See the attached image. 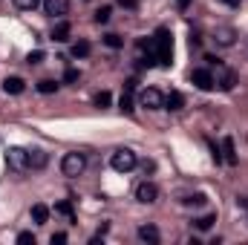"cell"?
I'll return each mask as SVG.
<instances>
[{"mask_svg":"<svg viewBox=\"0 0 248 245\" xmlns=\"http://www.w3.org/2000/svg\"><path fill=\"white\" fill-rule=\"evenodd\" d=\"M110 15H113V9H110V6H101V9L95 12V23H107Z\"/></svg>","mask_w":248,"mask_h":245,"instance_id":"25","label":"cell"},{"mask_svg":"<svg viewBox=\"0 0 248 245\" xmlns=\"http://www.w3.org/2000/svg\"><path fill=\"white\" fill-rule=\"evenodd\" d=\"M17 9H23V12H32V9H38L41 6V0H12Z\"/></svg>","mask_w":248,"mask_h":245,"instance_id":"24","label":"cell"},{"mask_svg":"<svg viewBox=\"0 0 248 245\" xmlns=\"http://www.w3.org/2000/svg\"><path fill=\"white\" fill-rule=\"evenodd\" d=\"M214 222H217V214H205V216H199V219H193V225H196V231H211V228H214Z\"/></svg>","mask_w":248,"mask_h":245,"instance_id":"19","label":"cell"},{"mask_svg":"<svg viewBox=\"0 0 248 245\" xmlns=\"http://www.w3.org/2000/svg\"><path fill=\"white\" fill-rule=\"evenodd\" d=\"M136 165H139V159H136V153H133L130 147H122V150H116V153L110 156V168L119 170V173H130Z\"/></svg>","mask_w":248,"mask_h":245,"instance_id":"2","label":"cell"},{"mask_svg":"<svg viewBox=\"0 0 248 245\" xmlns=\"http://www.w3.org/2000/svg\"><path fill=\"white\" fill-rule=\"evenodd\" d=\"M234 84H237V72L234 69H228V66H222V63H217V75H214V87H219V90H234Z\"/></svg>","mask_w":248,"mask_h":245,"instance_id":"5","label":"cell"},{"mask_svg":"<svg viewBox=\"0 0 248 245\" xmlns=\"http://www.w3.org/2000/svg\"><path fill=\"white\" fill-rule=\"evenodd\" d=\"M182 107H185V95H182L179 90H170V92L165 95V110H173V113H176V110H182Z\"/></svg>","mask_w":248,"mask_h":245,"instance_id":"11","label":"cell"},{"mask_svg":"<svg viewBox=\"0 0 248 245\" xmlns=\"http://www.w3.org/2000/svg\"><path fill=\"white\" fill-rule=\"evenodd\" d=\"M182 202H185V205H190V208H202V205L208 202V196H205V193H190V196H185Z\"/></svg>","mask_w":248,"mask_h":245,"instance_id":"22","label":"cell"},{"mask_svg":"<svg viewBox=\"0 0 248 245\" xmlns=\"http://www.w3.org/2000/svg\"><path fill=\"white\" fill-rule=\"evenodd\" d=\"M44 12L49 17H63L69 12V0H44Z\"/></svg>","mask_w":248,"mask_h":245,"instance_id":"9","label":"cell"},{"mask_svg":"<svg viewBox=\"0 0 248 245\" xmlns=\"http://www.w3.org/2000/svg\"><path fill=\"white\" fill-rule=\"evenodd\" d=\"M26 61H29V63H41V61H44V52H41V49H35V52H29V58H26Z\"/></svg>","mask_w":248,"mask_h":245,"instance_id":"30","label":"cell"},{"mask_svg":"<svg viewBox=\"0 0 248 245\" xmlns=\"http://www.w3.org/2000/svg\"><path fill=\"white\" fill-rule=\"evenodd\" d=\"M139 101H141V107H147V110H162V107H165V95H162L156 87H147V90H141Z\"/></svg>","mask_w":248,"mask_h":245,"instance_id":"6","label":"cell"},{"mask_svg":"<svg viewBox=\"0 0 248 245\" xmlns=\"http://www.w3.org/2000/svg\"><path fill=\"white\" fill-rule=\"evenodd\" d=\"M17 243L20 245H35V234H32V231H20V234H17Z\"/></svg>","mask_w":248,"mask_h":245,"instance_id":"26","label":"cell"},{"mask_svg":"<svg viewBox=\"0 0 248 245\" xmlns=\"http://www.w3.org/2000/svg\"><path fill=\"white\" fill-rule=\"evenodd\" d=\"M104 44H107L110 49H119V46H122V38H119V35H104Z\"/></svg>","mask_w":248,"mask_h":245,"instance_id":"28","label":"cell"},{"mask_svg":"<svg viewBox=\"0 0 248 245\" xmlns=\"http://www.w3.org/2000/svg\"><path fill=\"white\" fill-rule=\"evenodd\" d=\"M119 107H122V113H133V110H136V107H133V92H130V90H124L122 92Z\"/></svg>","mask_w":248,"mask_h":245,"instance_id":"21","label":"cell"},{"mask_svg":"<svg viewBox=\"0 0 248 245\" xmlns=\"http://www.w3.org/2000/svg\"><path fill=\"white\" fill-rule=\"evenodd\" d=\"M139 240H144V243H150V245H159V228L156 225H141L139 228Z\"/></svg>","mask_w":248,"mask_h":245,"instance_id":"13","label":"cell"},{"mask_svg":"<svg viewBox=\"0 0 248 245\" xmlns=\"http://www.w3.org/2000/svg\"><path fill=\"white\" fill-rule=\"evenodd\" d=\"M222 162L237 165V150H234V138H231V136L222 138Z\"/></svg>","mask_w":248,"mask_h":245,"instance_id":"14","label":"cell"},{"mask_svg":"<svg viewBox=\"0 0 248 245\" xmlns=\"http://www.w3.org/2000/svg\"><path fill=\"white\" fill-rule=\"evenodd\" d=\"M61 243H66V234H63V231L52 234V245H61Z\"/></svg>","mask_w":248,"mask_h":245,"instance_id":"32","label":"cell"},{"mask_svg":"<svg viewBox=\"0 0 248 245\" xmlns=\"http://www.w3.org/2000/svg\"><path fill=\"white\" fill-rule=\"evenodd\" d=\"M136 199H139L141 205H153V202L159 199V187L153 182H141L136 187Z\"/></svg>","mask_w":248,"mask_h":245,"instance_id":"8","label":"cell"},{"mask_svg":"<svg viewBox=\"0 0 248 245\" xmlns=\"http://www.w3.org/2000/svg\"><path fill=\"white\" fill-rule=\"evenodd\" d=\"M6 162L12 170H29V150L23 147H9L6 150Z\"/></svg>","mask_w":248,"mask_h":245,"instance_id":"4","label":"cell"},{"mask_svg":"<svg viewBox=\"0 0 248 245\" xmlns=\"http://www.w3.org/2000/svg\"><path fill=\"white\" fill-rule=\"evenodd\" d=\"M78 78H81V75H78V69H66V72H63V84H75Z\"/></svg>","mask_w":248,"mask_h":245,"instance_id":"29","label":"cell"},{"mask_svg":"<svg viewBox=\"0 0 248 245\" xmlns=\"http://www.w3.org/2000/svg\"><path fill=\"white\" fill-rule=\"evenodd\" d=\"M90 41H78V44H72V58H87L90 55Z\"/></svg>","mask_w":248,"mask_h":245,"instance_id":"20","label":"cell"},{"mask_svg":"<svg viewBox=\"0 0 248 245\" xmlns=\"http://www.w3.org/2000/svg\"><path fill=\"white\" fill-rule=\"evenodd\" d=\"M46 162H49L46 150H29V168H32V170H41V168H46Z\"/></svg>","mask_w":248,"mask_h":245,"instance_id":"15","label":"cell"},{"mask_svg":"<svg viewBox=\"0 0 248 245\" xmlns=\"http://www.w3.org/2000/svg\"><path fill=\"white\" fill-rule=\"evenodd\" d=\"M69 32H72V26H69V20H58V23H55V29H52V41H55V44H66V41H69Z\"/></svg>","mask_w":248,"mask_h":245,"instance_id":"10","label":"cell"},{"mask_svg":"<svg viewBox=\"0 0 248 245\" xmlns=\"http://www.w3.org/2000/svg\"><path fill=\"white\" fill-rule=\"evenodd\" d=\"M46 219H49V205L35 202V205H32V222H35V225H46Z\"/></svg>","mask_w":248,"mask_h":245,"instance_id":"12","label":"cell"},{"mask_svg":"<svg viewBox=\"0 0 248 245\" xmlns=\"http://www.w3.org/2000/svg\"><path fill=\"white\" fill-rule=\"evenodd\" d=\"M219 3H225V6H231V9H237V6H240V0H219Z\"/></svg>","mask_w":248,"mask_h":245,"instance_id":"35","label":"cell"},{"mask_svg":"<svg viewBox=\"0 0 248 245\" xmlns=\"http://www.w3.org/2000/svg\"><path fill=\"white\" fill-rule=\"evenodd\" d=\"M153 46H156L159 66H170V63H173V35H170V29L159 26L156 35H153Z\"/></svg>","mask_w":248,"mask_h":245,"instance_id":"1","label":"cell"},{"mask_svg":"<svg viewBox=\"0 0 248 245\" xmlns=\"http://www.w3.org/2000/svg\"><path fill=\"white\" fill-rule=\"evenodd\" d=\"M190 81L196 84V90H202V92H208V90H214V72L211 69H193L190 72Z\"/></svg>","mask_w":248,"mask_h":245,"instance_id":"7","label":"cell"},{"mask_svg":"<svg viewBox=\"0 0 248 245\" xmlns=\"http://www.w3.org/2000/svg\"><path fill=\"white\" fill-rule=\"evenodd\" d=\"M214 41H217L219 46H234V29H228V26L217 29V32H214Z\"/></svg>","mask_w":248,"mask_h":245,"instance_id":"16","label":"cell"},{"mask_svg":"<svg viewBox=\"0 0 248 245\" xmlns=\"http://www.w3.org/2000/svg\"><path fill=\"white\" fill-rule=\"evenodd\" d=\"M237 205H240V208H246V211H248V196H237Z\"/></svg>","mask_w":248,"mask_h":245,"instance_id":"34","label":"cell"},{"mask_svg":"<svg viewBox=\"0 0 248 245\" xmlns=\"http://www.w3.org/2000/svg\"><path fill=\"white\" fill-rule=\"evenodd\" d=\"M55 214H61L66 222H75V211H72V202H55Z\"/></svg>","mask_w":248,"mask_h":245,"instance_id":"18","label":"cell"},{"mask_svg":"<svg viewBox=\"0 0 248 245\" xmlns=\"http://www.w3.org/2000/svg\"><path fill=\"white\" fill-rule=\"evenodd\" d=\"M119 6H124V9L133 12V9H139V0H119Z\"/></svg>","mask_w":248,"mask_h":245,"instance_id":"31","label":"cell"},{"mask_svg":"<svg viewBox=\"0 0 248 245\" xmlns=\"http://www.w3.org/2000/svg\"><path fill=\"white\" fill-rule=\"evenodd\" d=\"M110 101H113V98H110V92H107V90L95 95V107H110Z\"/></svg>","mask_w":248,"mask_h":245,"instance_id":"27","label":"cell"},{"mask_svg":"<svg viewBox=\"0 0 248 245\" xmlns=\"http://www.w3.org/2000/svg\"><path fill=\"white\" fill-rule=\"evenodd\" d=\"M3 90H6L9 95H20V92H23V78H17V75L6 78V81H3Z\"/></svg>","mask_w":248,"mask_h":245,"instance_id":"17","label":"cell"},{"mask_svg":"<svg viewBox=\"0 0 248 245\" xmlns=\"http://www.w3.org/2000/svg\"><path fill=\"white\" fill-rule=\"evenodd\" d=\"M84 168H87V156L78 153V150H75V153H66V156L61 159V173L69 176V179H72V176H81Z\"/></svg>","mask_w":248,"mask_h":245,"instance_id":"3","label":"cell"},{"mask_svg":"<svg viewBox=\"0 0 248 245\" xmlns=\"http://www.w3.org/2000/svg\"><path fill=\"white\" fill-rule=\"evenodd\" d=\"M38 90H41V92H44V95H52V92H55V90H58V84H55V81H49V78H46V81H38Z\"/></svg>","mask_w":248,"mask_h":245,"instance_id":"23","label":"cell"},{"mask_svg":"<svg viewBox=\"0 0 248 245\" xmlns=\"http://www.w3.org/2000/svg\"><path fill=\"white\" fill-rule=\"evenodd\" d=\"M187 6H190V0H176V9L179 12H187Z\"/></svg>","mask_w":248,"mask_h":245,"instance_id":"33","label":"cell"}]
</instances>
